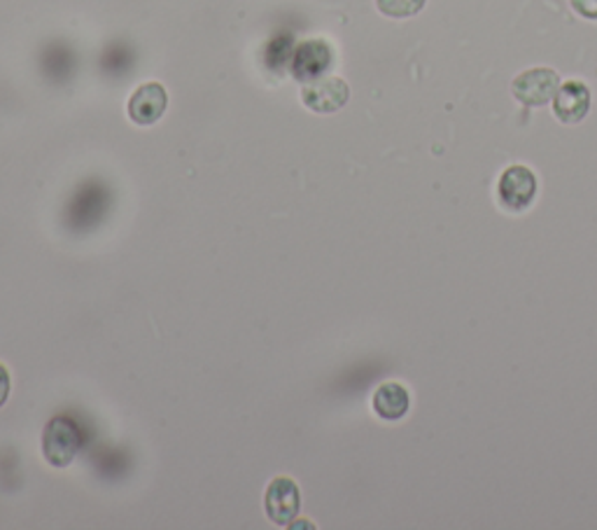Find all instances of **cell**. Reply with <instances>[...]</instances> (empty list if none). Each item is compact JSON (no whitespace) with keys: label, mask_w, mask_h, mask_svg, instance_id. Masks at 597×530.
Masks as SVG:
<instances>
[{"label":"cell","mask_w":597,"mask_h":530,"mask_svg":"<svg viewBox=\"0 0 597 530\" xmlns=\"http://www.w3.org/2000/svg\"><path fill=\"white\" fill-rule=\"evenodd\" d=\"M82 449V430L68 416H54L42 430V456L52 467H68Z\"/></svg>","instance_id":"6da1fadb"},{"label":"cell","mask_w":597,"mask_h":530,"mask_svg":"<svg viewBox=\"0 0 597 530\" xmlns=\"http://www.w3.org/2000/svg\"><path fill=\"white\" fill-rule=\"evenodd\" d=\"M334 64V50L327 40H306L302 45H296V50L292 52L290 59V75L296 83L308 85L316 83L320 77L327 75V71Z\"/></svg>","instance_id":"7a4b0ae2"},{"label":"cell","mask_w":597,"mask_h":530,"mask_svg":"<svg viewBox=\"0 0 597 530\" xmlns=\"http://www.w3.org/2000/svg\"><path fill=\"white\" fill-rule=\"evenodd\" d=\"M560 89V75L554 68H530L523 71L511 83V93L518 103H523L525 108H542L546 103H551L556 91Z\"/></svg>","instance_id":"3957f363"},{"label":"cell","mask_w":597,"mask_h":530,"mask_svg":"<svg viewBox=\"0 0 597 530\" xmlns=\"http://www.w3.org/2000/svg\"><path fill=\"white\" fill-rule=\"evenodd\" d=\"M537 187L539 182L532 168L523 164H513L499 178V187H497L499 204L511 213L528 211L532 206L534 197H537Z\"/></svg>","instance_id":"277c9868"},{"label":"cell","mask_w":597,"mask_h":530,"mask_svg":"<svg viewBox=\"0 0 597 530\" xmlns=\"http://www.w3.org/2000/svg\"><path fill=\"white\" fill-rule=\"evenodd\" d=\"M264 509L276 526H292L302 509V491L290 477H276L264 493Z\"/></svg>","instance_id":"5b68a950"},{"label":"cell","mask_w":597,"mask_h":530,"mask_svg":"<svg viewBox=\"0 0 597 530\" xmlns=\"http://www.w3.org/2000/svg\"><path fill=\"white\" fill-rule=\"evenodd\" d=\"M302 101L310 113L334 115L351 101V87L341 77H320L302 89Z\"/></svg>","instance_id":"8992f818"},{"label":"cell","mask_w":597,"mask_h":530,"mask_svg":"<svg viewBox=\"0 0 597 530\" xmlns=\"http://www.w3.org/2000/svg\"><path fill=\"white\" fill-rule=\"evenodd\" d=\"M168 108V93L166 87L160 83H145L140 85L129 99L127 113L129 119L138 127H152L160 122Z\"/></svg>","instance_id":"52a82bcc"},{"label":"cell","mask_w":597,"mask_h":530,"mask_svg":"<svg viewBox=\"0 0 597 530\" xmlns=\"http://www.w3.org/2000/svg\"><path fill=\"white\" fill-rule=\"evenodd\" d=\"M590 111V89L581 80L562 83L554 97V115L562 124L584 122Z\"/></svg>","instance_id":"ba28073f"},{"label":"cell","mask_w":597,"mask_h":530,"mask_svg":"<svg viewBox=\"0 0 597 530\" xmlns=\"http://www.w3.org/2000/svg\"><path fill=\"white\" fill-rule=\"evenodd\" d=\"M411 407V395H408L402 383H383L373 393V412L383 420H402Z\"/></svg>","instance_id":"9c48e42d"},{"label":"cell","mask_w":597,"mask_h":530,"mask_svg":"<svg viewBox=\"0 0 597 530\" xmlns=\"http://www.w3.org/2000/svg\"><path fill=\"white\" fill-rule=\"evenodd\" d=\"M425 5L428 0H376V8L388 20H411Z\"/></svg>","instance_id":"30bf717a"},{"label":"cell","mask_w":597,"mask_h":530,"mask_svg":"<svg viewBox=\"0 0 597 530\" xmlns=\"http://www.w3.org/2000/svg\"><path fill=\"white\" fill-rule=\"evenodd\" d=\"M572 10L588 22H597V0H570Z\"/></svg>","instance_id":"8fae6325"},{"label":"cell","mask_w":597,"mask_h":530,"mask_svg":"<svg viewBox=\"0 0 597 530\" xmlns=\"http://www.w3.org/2000/svg\"><path fill=\"white\" fill-rule=\"evenodd\" d=\"M10 391H12V379H10V371L8 367L0 363V409L5 407V402L10 398Z\"/></svg>","instance_id":"7c38bea8"}]
</instances>
